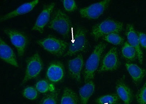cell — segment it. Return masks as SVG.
I'll return each mask as SVG.
<instances>
[{
    "label": "cell",
    "instance_id": "obj_2",
    "mask_svg": "<svg viewBox=\"0 0 146 104\" xmlns=\"http://www.w3.org/2000/svg\"><path fill=\"white\" fill-rule=\"evenodd\" d=\"M48 27L64 37H68L72 29L70 17L62 10L57 9L53 13Z\"/></svg>",
    "mask_w": 146,
    "mask_h": 104
},
{
    "label": "cell",
    "instance_id": "obj_16",
    "mask_svg": "<svg viewBox=\"0 0 146 104\" xmlns=\"http://www.w3.org/2000/svg\"><path fill=\"white\" fill-rule=\"evenodd\" d=\"M116 89L118 97L125 104L131 103L133 98L132 92L123 80H120L118 82Z\"/></svg>",
    "mask_w": 146,
    "mask_h": 104
},
{
    "label": "cell",
    "instance_id": "obj_26",
    "mask_svg": "<svg viewBox=\"0 0 146 104\" xmlns=\"http://www.w3.org/2000/svg\"><path fill=\"white\" fill-rule=\"evenodd\" d=\"M136 99L138 104H146V82L138 92Z\"/></svg>",
    "mask_w": 146,
    "mask_h": 104
},
{
    "label": "cell",
    "instance_id": "obj_24",
    "mask_svg": "<svg viewBox=\"0 0 146 104\" xmlns=\"http://www.w3.org/2000/svg\"><path fill=\"white\" fill-rule=\"evenodd\" d=\"M103 39L110 43L114 45H121L124 41L123 38L118 33H112L103 37Z\"/></svg>",
    "mask_w": 146,
    "mask_h": 104
},
{
    "label": "cell",
    "instance_id": "obj_27",
    "mask_svg": "<svg viewBox=\"0 0 146 104\" xmlns=\"http://www.w3.org/2000/svg\"><path fill=\"white\" fill-rule=\"evenodd\" d=\"M65 10L68 12H72L77 9L76 2L74 0H64L62 1Z\"/></svg>",
    "mask_w": 146,
    "mask_h": 104
},
{
    "label": "cell",
    "instance_id": "obj_17",
    "mask_svg": "<svg viewBox=\"0 0 146 104\" xmlns=\"http://www.w3.org/2000/svg\"><path fill=\"white\" fill-rule=\"evenodd\" d=\"M125 66L134 82L135 84L140 83L145 75V71L133 64L126 63Z\"/></svg>",
    "mask_w": 146,
    "mask_h": 104
},
{
    "label": "cell",
    "instance_id": "obj_23",
    "mask_svg": "<svg viewBox=\"0 0 146 104\" xmlns=\"http://www.w3.org/2000/svg\"><path fill=\"white\" fill-rule=\"evenodd\" d=\"M59 92L57 90L50 92L44 96L39 104H57Z\"/></svg>",
    "mask_w": 146,
    "mask_h": 104
},
{
    "label": "cell",
    "instance_id": "obj_11",
    "mask_svg": "<svg viewBox=\"0 0 146 104\" xmlns=\"http://www.w3.org/2000/svg\"><path fill=\"white\" fill-rule=\"evenodd\" d=\"M84 64V59L82 54L70 60L68 62V68L70 76L78 82H81V73Z\"/></svg>",
    "mask_w": 146,
    "mask_h": 104
},
{
    "label": "cell",
    "instance_id": "obj_9",
    "mask_svg": "<svg viewBox=\"0 0 146 104\" xmlns=\"http://www.w3.org/2000/svg\"><path fill=\"white\" fill-rule=\"evenodd\" d=\"M119 66L120 62L117 48L113 47L104 56L98 72L114 71L117 70Z\"/></svg>",
    "mask_w": 146,
    "mask_h": 104
},
{
    "label": "cell",
    "instance_id": "obj_13",
    "mask_svg": "<svg viewBox=\"0 0 146 104\" xmlns=\"http://www.w3.org/2000/svg\"><path fill=\"white\" fill-rule=\"evenodd\" d=\"M126 35L129 43L136 50L137 57L139 63L142 64L143 60V53L141 48L137 33L135 32L132 25L127 24Z\"/></svg>",
    "mask_w": 146,
    "mask_h": 104
},
{
    "label": "cell",
    "instance_id": "obj_5",
    "mask_svg": "<svg viewBox=\"0 0 146 104\" xmlns=\"http://www.w3.org/2000/svg\"><path fill=\"white\" fill-rule=\"evenodd\" d=\"M87 46L86 30L83 27H77L73 36L72 43L64 56H72L79 52L84 51Z\"/></svg>",
    "mask_w": 146,
    "mask_h": 104
},
{
    "label": "cell",
    "instance_id": "obj_19",
    "mask_svg": "<svg viewBox=\"0 0 146 104\" xmlns=\"http://www.w3.org/2000/svg\"><path fill=\"white\" fill-rule=\"evenodd\" d=\"M60 104H79V97L71 88L65 87L62 92Z\"/></svg>",
    "mask_w": 146,
    "mask_h": 104
},
{
    "label": "cell",
    "instance_id": "obj_20",
    "mask_svg": "<svg viewBox=\"0 0 146 104\" xmlns=\"http://www.w3.org/2000/svg\"><path fill=\"white\" fill-rule=\"evenodd\" d=\"M35 88L39 93H41L53 92L56 90L53 84L45 80H39L36 83Z\"/></svg>",
    "mask_w": 146,
    "mask_h": 104
},
{
    "label": "cell",
    "instance_id": "obj_25",
    "mask_svg": "<svg viewBox=\"0 0 146 104\" xmlns=\"http://www.w3.org/2000/svg\"><path fill=\"white\" fill-rule=\"evenodd\" d=\"M22 94L25 98L33 101L37 99L38 96V91L36 88L32 86H28L23 89Z\"/></svg>",
    "mask_w": 146,
    "mask_h": 104
},
{
    "label": "cell",
    "instance_id": "obj_29",
    "mask_svg": "<svg viewBox=\"0 0 146 104\" xmlns=\"http://www.w3.org/2000/svg\"></svg>",
    "mask_w": 146,
    "mask_h": 104
},
{
    "label": "cell",
    "instance_id": "obj_15",
    "mask_svg": "<svg viewBox=\"0 0 146 104\" xmlns=\"http://www.w3.org/2000/svg\"><path fill=\"white\" fill-rule=\"evenodd\" d=\"M39 2L38 0H35L23 4L16 9L2 17L0 21L1 22L5 21L9 19L29 13L34 9Z\"/></svg>",
    "mask_w": 146,
    "mask_h": 104
},
{
    "label": "cell",
    "instance_id": "obj_10",
    "mask_svg": "<svg viewBox=\"0 0 146 104\" xmlns=\"http://www.w3.org/2000/svg\"><path fill=\"white\" fill-rule=\"evenodd\" d=\"M55 6V3H52L44 6L32 27V30L37 31L41 33H43L44 28L50 20L51 14Z\"/></svg>",
    "mask_w": 146,
    "mask_h": 104
},
{
    "label": "cell",
    "instance_id": "obj_3",
    "mask_svg": "<svg viewBox=\"0 0 146 104\" xmlns=\"http://www.w3.org/2000/svg\"><path fill=\"white\" fill-rule=\"evenodd\" d=\"M123 23L111 19H107L92 27L91 34L97 41L100 38L112 33L118 34L123 30Z\"/></svg>",
    "mask_w": 146,
    "mask_h": 104
},
{
    "label": "cell",
    "instance_id": "obj_8",
    "mask_svg": "<svg viewBox=\"0 0 146 104\" xmlns=\"http://www.w3.org/2000/svg\"><path fill=\"white\" fill-rule=\"evenodd\" d=\"M110 1L104 0L83 7L79 10L82 18L89 19H96L102 15L107 9Z\"/></svg>",
    "mask_w": 146,
    "mask_h": 104
},
{
    "label": "cell",
    "instance_id": "obj_28",
    "mask_svg": "<svg viewBox=\"0 0 146 104\" xmlns=\"http://www.w3.org/2000/svg\"><path fill=\"white\" fill-rule=\"evenodd\" d=\"M137 34L140 45L146 49V34L141 32H137Z\"/></svg>",
    "mask_w": 146,
    "mask_h": 104
},
{
    "label": "cell",
    "instance_id": "obj_4",
    "mask_svg": "<svg viewBox=\"0 0 146 104\" xmlns=\"http://www.w3.org/2000/svg\"><path fill=\"white\" fill-rule=\"evenodd\" d=\"M36 43L48 52L58 57L64 55L69 46L66 42L52 36L37 40Z\"/></svg>",
    "mask_w": 146,
    "mask_h": 104
},
{
    "label": "cell",
    "instance_id": "obj_7",
    "mask_svg": "<svg viewBox=\"0 0 146 104\" xmlns=\"http://www.w3.org/2000/svg\"><path fill=\"white\" fill-rule=\"evenodd\" d=\"M43 68V63L42 60L39 53L36 52L27 60L25 74L21 84L36 78L40 74Z\"/></svg>",
    "mask_w": 146,
    "mask_h": 104
},
{
    "label": "cell",
    "instance_id": "obj_6",
    "mask_svg": "<svg viewBox=\"0 0 146 104\" xmlns=\"http://www.w3.org/2000/svg\"><path fill=\"white\" fill-rule=\"evenodd\" d=\"M3 32L16 49L18 56L20 58L23 56L29 42L27 35L17 30L10 28H4Z\"/></svg>",
    "mask_w": 146,
    "mask_h": 104
},
{
    "label": "cell",
    "instance_id": "obj_18",
    "mask_svg": "<svg viewBox=\"0 0 146 104\" xmlns=\"http://www.w3.org/2000/svg\"><path fill=\"white\" fill-rule=\"evenodd\" d=\"M95 85L93 81L85 83L79 89V94L81 104H87L94 91Z\"/></svg>",
    "mask_w": 146,
    "mask_h": 104
},
{
    "label": "cell",
    "instance_id": "obj_22",
    "mask_svg": "<svg viewBox=\"0 0 146 104\" xmlns=\"http://www.w3.org/2000/svg\"><path fill=\"white\" fill-rule=\"evenodd\" d=\"M118 100L117 95L109 94L99 97L96 100V102L97 104H115Z\"/></svg>",
    "mask_w": 146,
    "mask_h": 104
},
{
    "label": "cell",
    "instance_id": "obj_21",
    "mask_svg": "<svg viewBox=\"0 0 146 104\" xmlns=\"http://www.w3.org/2000/svg\"><path fill=\"white\" fill-rule=\"evenodd\" d=\"M122 52L123 56L128 60L133 61L137 56L136 50L128 42H126L124 44Z\"/></svg>",
    "mask_w": 146,
    "mask_h": 104
},
{
    "label": "cell",
    "instance_id": "obj_1",
    "mask_svg": "<svg viewBox=\"0 0 146 104\" xmlns=\"http://www.w3.org/2000/svg\"><path fill=\"white\" fill-rule=\"evenodd\" d=\"M106 47V44L103 42L100 43L95 47L85 66L84 72L85 83L92 81L94 79L95 73L100 64L101 56Z\"/></svg>",
    "mask_w": 146,
    "mask_h": 104
},
{
    "label": "cell",
    "instance_id": "obj_14",
    "mask_svg": "<svg viewBox=\"0 0 146 104\" xmlns=\"http://www.w3.org/2000/svg\"><path fill=\"white\" fill-rule=\"evenodd\" d=\"M0 56L1 60L14 67H19L13 50L3 40L0 39Z\"/></svg>",
    "mask_w": 146,
    "mask_h": 104
},
{
    "label": "cell",
    "instance_id": "obj_12",
    "mask_svg": "<svg viewBox=\"0 0 146 104\" xmlns=\"http://www.w3.org/2000/svg\"><path fill=\"white\" fill-rule=\"evenodd\" d=\"M46 77L52 82L57 83L62 81L65 76V70L62 62H54L50 64L47 70Z\"/></svg>",
    "mask_w": 146,
    "mask_h": 104
}]
</instances>
